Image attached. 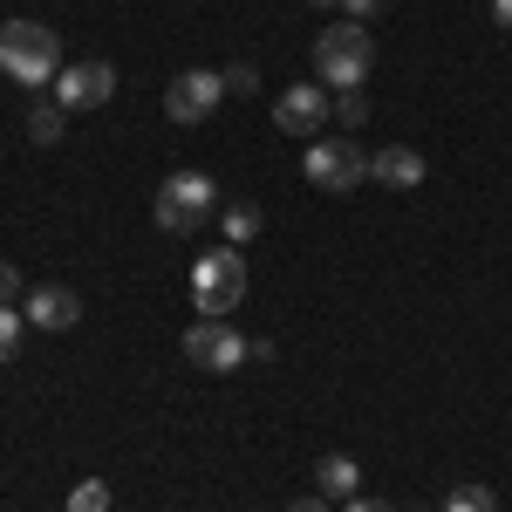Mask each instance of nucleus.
I'll list each match as a JSON object with an SVG mask.
<instances>
[{
    "mask_svg": "<svg viewBox=\"0 0 512 512\" xmlns=\"http://www.w3.org/2000/svg\"><path fill=\"white\" fill-rule=\"evenodd\" d=\"M376 69V35L362 28V21H335V28H321L315 35V82L328 96H349L362 89Z\"/></svg>",
    "mask_w": 512,
    "mask_h": 512,
    "instance_id": "obj_1",
    "label": "nucleus"
},
{
    "mask_svg": "<svg viewBox=\"0 0 512 512\" xmlns=\"http://www.w3.org/2000/svg\"><path fill=\"white\" fill-rule=\"evenodd\" d=\"M0 76H14L21 89H48L62 76V41L41 21H7L0 28Z\"/></svg>",
    "mask_w": 512,
    "mask_h": 512,
    "instance_id": "obj_2",
    "label": "nucleus"
},
{
    "mask_svg": "<svg viewBox=\"0 0 512 512\" xmlns=\"http://www.w3.org/2000/svg\"><path fill=\"white\" fill-rule=\"evenodd\" d=\"M151 212H158L164 233H198L212 212H219V185L205 178V171H171L151 198Z\"/></svg>",
    "mask_w": 512,
    "mask_h": 512,
    "instance_id": "obj_3",
    "label": "nucleus"
},
{
    "mask_svg": "<svg viewBox=\"0 0 512 512\" xmlns=\"http://www.w3.org/2000/svg\"><path fill=\"white\" fill-rule=\"evenodd\" d=\"M192 301L198 315H233L239 301H246V260H239V246H219V253H198L192 267Z\"/></svg>",
    "mask_w": 512,
    "mask_h": 512,
    "instance_id": "obj_4",
    "label": "nucleus"
},
{
    "mask_svg": "<svg viewBox=\"0 0 512 512\" xmlns=\"http://www.w3.org/2000/svg\"><path fill=\"white\" fill-rule=\"evenodd\" d=\"M301 171H308V185L315 192H355V185H369V151H355L349 137H315L308 151H301Z\"/></svg>",
    "mask_w": 512,
    "mask_h": 512,
    "instance_id": "obj_5",
    "label": "nucleus"
},
{
    "mask_svg": "<svg viewBox=\"0 0 512 512\" xmlns=\"http://www.w3.org/2000/svg\"><path fill=\"white\" fill-rule=\"evenodd\" d=\"M185 362H198V369H212V376H233L239 362H253V342L239 335L233 321H219V315H198L192 328H185Z\"/></svg>",
    "mask_w": 512,
    "mask_h": 512,
    "instance_id": "obj_6",
    "label": "nucleus"
},
{
    "mask_svg": "<svg viewBox=\"0 0 512 512\" xmlns=\"http://www.w3.org/2000/svg\"><path fill=\"white\" fill-rule=\"evenodd\" d=\"M219 103H226V76L219 69H185V76H171V89H164V117L171 123H205Z\"/></svg>",
    "mask_w": 512,
    "mask_h": 512,
    "instance_id": "obj_7",
    "label": "nucleus"
},
{
    "mask_svg": "<svg viewBox=\"0 0 512 512\" xmlns=\"http://www.w3.org/2000/svg\"><path fill=\"white\" fill-rule=\"evenodd\" d=\"M328 117H335V96H328L321 82H294L287 96H274V123L287 137H315Z\"/></svg>",
    "mask_w": 512,
    "mask_h": 512,
    "instance_id": "obj_8",
    "label": "nucleus"
},
{
    "mask_svg": "<svg viewBox=\"0 0 512 512\" xmlns=\"http://www.w3.org/2000/svg\"><path fill=\"white\" fill-rule=\"evenodd\" d=\"M110 96H117V69L110 62H76V69L55 76V103L62 110H103Z\"/></svg>",
    "mask_w": 512,
    "mask_h": 512,
    "instance_id": "obj_9",
    "label": "nucleus"
},
{
    "mask_svg": "<svg viewBox=\"0 0 512 512\" xmlns=\"http://www.w3.org/2000/svg\"><path fill=\"white\" fill-rule=\"evenodd\" d=\"M28 328H41V335H69L82 321V301H76V287H62V280H48V287H35L28 294Z\"/></svg>",
    "mask_w": 512,
    "mask_h": 512,
    "instance_id": "obj_10",
    "label": "nucleus"
},
{
    "mask_svg": "<svg viewBox=\"0 0 512 512\" xmlns=\"http://www.w3.org/2000/svg\"><path fill=\"white\" fill-rule=\"evenodd\" d=\"M369 178H376L383 192H417V185H424V151H410V144L369 151Z\"/></svg>",
    "mask_w": 512,
    "mask_h": 512,
    "instance_id": "obj_11",
    "label": "nucleus"
},
{
    "mask_svg": "<svg viewBox=\"0 0 512 512\" xmlns=\"http://www.w3.org/2000/svg\"><path fill=\"white\" fill-rule=\"evenodd\" d=\"M355 485H362V472H355V458H342V451H328V458L315 465V492L328 499V506H349Z\"/></svg>",
    "mask_w": 512,
    "mask_h": 512,
    "instance_id": "obj_12",
    "label": "nucleus"
},
{
    "mask_svg": "<svg viewBox=\"0 0 512 512\" xmlns=\"http://www.w3.org/2000/svg\"><path fill=\"white\" fill-rule=\"evenodd\" d=\"M219 226H226L233 246H246V239L260 233V205H246V198H239V205H219Z\"/></svg>",
    "mask_w": 512,
    "mask_h": 512,
    "instance_id": "obj_13",
    "label": "nucleus"
},
{
    "mask_svg": "<svg viewBox=\"0 0 512 512\" xmlns=\"http://www.w3.org/2000/svg\"><path fill=\"white\" fill-rule=\"evenodd\" d=\"M62 123H69L62 103H35V110H28V137H35V144H62Z\"/></svg>",
    "mask_w": 512,
    "mask_h": 512,
    "instance_id": "obj_14",
    "label": "nucleus"
},
{
    "mask_svg": "<svg viewBox=\"0 0 512 512\" xmlns=\"http://www.w3.org/2000/svg\"><path fill=\"white\" fill-rule=\"evenodd\" d=\"M437 512H499V492H492V485H458Z\"/></svg>",
    "mask_w": 512,
    "mask_h": 512,
    "instance_id": "obj_15",
    "label": "nucleus"
},
{
    "mask_svg": "<svg viewBox=\"0 0 512 512\" xmlns=\"http://www.w3.org/2000/svg\"><path fill=\"white\" fill-rule=\"evenodd\" d=\"M21 308H14V301H0V362H14V355H21Z\"/></svg>",
    "mask_w": 512,
    "mask_h": 512,
    "instance_id": "obj_16",
    "label": "nucleus"
},
{
    "mask_svg": "<svg viewBox=\"0 0 512 512\" xmlns=\"http://www.w3.org/2000/svg\"><path fill=\"white\" fill-rule=\"evenodd\" d=\"M69 512H110V485L103 478H82L76 492H69Z\"/></svg>",
    "mask_w": 512,
    "mask_h": 512,
    "instance_id": "obj_17",
    "label": "nucleus"
},
{
    "mask_svg": "<svg viewBox=\"0 0 512 512\" xmlns=\"http://www.w3.org/2000/svg\"><path fill=\"white\" fill-rule=\"evenodd\" d=\"M219 76H226V96H253V89H260V69H253V62H233V69H219Z\"/></svg>",
    "mask_w": 512,
    "mask_h": 512,
    "instance_id": "obj_18",
    "label": "nucleus"
},
{
    "mask_svg": "<svg viewBox=\"0 0 512 512\" xmlns=\"http://www.w3.org/2000/svg\"><path fill=\"white\" fill-rule=\"evenodd\" d=\"M335 117L349 123V130H362V117H369V103H362V89H349V96H335Z\"/></svg>",
    "mask_w": 512,
    "mask_h": 512,
    "instance_id": "obj_19",
    "label": "nucleus"
},
{
    "mask_svg": "<svg viewBox=\"0 0 512 512\" xmlns=\"http://www.w3.org/2000/svg\"><path fill=\"white\" fill-rule=\"evenodd\" d=\"M383 7H390V0H342V14H349V21H376Z\"/></svg>",
    "mask_w": 512,
    "mask_h": 512,
    "instance_id": "obj_20",
    "label": "nucleus"
},
{
    "mask_svg": "<svg viewBox=\"0 0 512 512\" xmlns=\"http://www.w3.org/2000/svg\"><path fill=\"white\" fill-rule=\"evenodd\" d=\"M14 294H21V267H7V260H0V301H14Z\"/></svg>",
    "mask_w": 512,
    "mask_h": 512,
    "instance_id": "obj_21",
    "label": "nucleus"
},
{
    "mask_svg": "<svg viewBox=\"0 0 512 512\" xmlns=\"http://www.w3.org/2000/svg\"><path fill=\"white\" fill-rule=\"evenodd\" d=\"M342 512H396V506H390V499H362V492H355V499H349Z\"/></svg>",
    "mask_w": 512,
    "mask_h": 512,
    "instance_id": "obj_22",
    "label": "nucleus"
},
{
    "mask_svg": "<svg viewBox=\"0 0 512 512\" xmlns=\"http://www.w3.org/2000/svg\"><path fill=\"white\" fill-rule=\"evenodd\" d=\"M492 21H499V28L512 35V0H492Z\"/></svg>",
    "mask_w": 512,
    "mask_h": 512,
    "instance_id": "obj_23",
    "label": "nucleus"
},
{
    "mask_svg": "<svg viewBox=\"0 0 512 512\" xmlns=\"http://www.w3.org/2000/svg\"><path fill=\"white\" fill-rule=\"evenodd\" d=\"M287 512H328V499H321V492H315V499H294V506H287Z\"/></svg>",
    "mask_w": 512,
    "mask_h": 512,
    "instance_id": "obj_24",
    "label": "nucleus"
},
{
    "mask_svg": "<svg viewBox=\"0 0 512 512\" xmlns=\"http://www.w3.org/2000/svg\"><path fill=\"white\" fill-rule=\"evenodd\" d=\"M301 7H342V0H301Z\"/></svg>",
    "mask_w": 512,
    "mask_h": 512,
    "instance_id": "obj_25",
    "label": "nucleus"
}]
</instances>
